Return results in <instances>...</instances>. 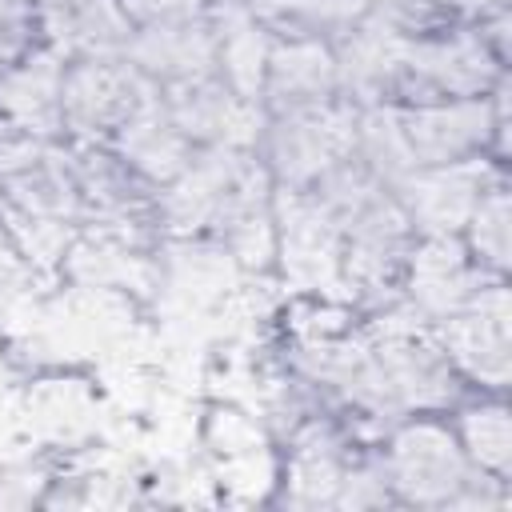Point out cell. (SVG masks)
<instances>
[{"label":"cell","mask_w":512,"mask_h":512,"mask_svg":"<svg viewBox=\"0 0 512 512\" xmlns=\"http://www.w3.org/2000/svg\"><path fill=\"white\" fill-rule=\"evenodd\" d=\"M380 460L388 468V484L396 508H428V512H460V500L480 468L464 456L448 412H416L388 424L376 440Z\"/></svg>","instance_id":"cell-1"},{"label":"cell","mask_w":512,"mask_h":512,"mask_svg":"<svg viewBox=\"0 0 512 512\" xmlns=\"http://www.w3.org/2000/svg\"><path fill=\"white\" fill-rule=\"evenodd\" d=\"M16 416L24 444L44 448L52 456H68L108 436L112 400L96 368L44 364L16 384Z\"/></svg>","instance_id":"cell-2"},{"label":"cell","mask_w":512,"mask_h":512,"mask_svg":"<svg viewBox=\"0 0 512 512\" xmlns=\"http://www.w3.org/2000/svg\"><path fill=\"white\" fill-rule=\"evenodd\" d=\"M508 76L488 96H448L400 104L416 168L496 160L508 164Z\"/></svg>","instance_id":"cell-3"},{"label":"cell","mask_w":512,"mask_h":512,"mask_svg":"<svg viewBox=\"0 0 512 512\" xmlns=\"http://www.w3.org/2000/svg\"><path fill=\"white\" fill-rule=\"evenodd\" d=\"M368 328V324H364ZM372 336V364H376V384L388 420L396 424L400 416L416 412H448L464 392V376L452 368L448 352L432 336V328H368Z\"/></svg>","instance_id":"cell-4"},{"label":"cell","mask_w":512,"mask_h":512,"mask_svg":"<svg viewBox=\"0 0 512 512\" xmlns=\"http://www.w3.org/2000/svg\"><path fill=\"white\" fill-rule=\"evenodd\" d=\"M508 76V60L480 36L476 20H452L408 36L404 92L400 104L448 100V96H488Z\"/></svg>","instance_id":"cell-5"},{"label":"cell","mask_w":512,"mask_h":512,"mask_svg":"<svg viewBox=\"0 0 512 512\" xmlns=\"http://www.w3.org/2000/svg\"><path fill=\"white\" fill-rule=\"evenodd\" d=\"M356 144V108L348 100H328L296 112H268L256 156L276 180V188H312Z\"/></svg>","instance_id":"cell-6"},{"label":"cell","mask_w":512,"mask_h":512,"mask_svg":"<svg viewBox=\"0 0 512 512\" xmlns=\"http://www.w3.org/2000/svg\"><path fill=\"white\" fill-rule=\"evenodd\" d=\"M260 156L240 148H196L188 164L152 192V224L168 236H208L240 184L256 172Z\"/></svg>","instance_id":"cell-7"},{"label":"cell","mask_w":512,"mask_h":512,"mask_svg":"<svg viewBox=\"0 0 512 512\" xmlns=\"http://www.w3.org/2000/svg\"><path fill=\"white\" fill-rule=\"evenodd\" d=\"M276 284L340 296V224L308 188H276Z\"/></svg>","instance_id":"cell-8"},{"label":"cell","mask_w":512,"mask_h":512,"mask_svg":"<svg viewBox=\"0 0 512 512\" xmlns=\"http://www.w3.org/2000/svg\"><path fill=\"white\" fill-rule=\"evenodd\" d=\"M360 436L348 428L340 412L304 416L284 440H276L280 472L272 504L280 508H336L340 476L356 452Z\"/></svg>","instance_id":"cell-9"},{"label":"cell","mask_w":512,"mask_h":512,"mask_svg":"<svg viewBox=\"0 0 512 512\" xmlns=\"http://www.w3.org/2000/svg\"><path fill=\"white\" fill-rule=\"evenodd\" d=\"M156 88L124 56H76L64 60L60 88V136L68 144H104L128 112H136Z\"/></svg>","instance_id":"cell-10"},{"label":"cell","mask_w":512,"mask_h":512,"mask_svg":"<svg viewBox=\"0 0 512 512\" xmlns=\"http://www.w3.org/2000/svg\"><path fill=\"white\" fill-rule=\"evenodd\" d=\"M468 388L508 392L512 384V292L508 280H484L464 312L432 328Z\"/></svg>","instance_id":"cell-11"},{"label":"cell","mask_w":512,"mask_h":512,"mask_svg":"<svg viewBox=\"0 0 512 512\" xmlns=\"http://www.w3.org/2000/svg\"><path fill=\"white\" fill-rule=\"evenodd\" d=\"M340 100L352 108L368 104H400L404 64H408V32L380 12H364L348 32L332 40Z\"/></svg>","instance_id":"cell-12"},{"label":"cell","mask_w":512,"mask_h":512,"mask_svg":"<svg viewBox=\"0 0 512 512\" xmlns=\"http://www.w3.org/2000/svg\"><path fill=\"white\" fill-rule=\"evenodd\" d=\"M484 276L464 252L460 236H416L404 272H400V304L424 328H440L480 292Z\"/></svg>","instance_id":"cell-13"},{"label":"cell","mask_w":512,"mask_h":512,"mask_svg":"<svg viewBox=\"0 0 512 512\" xmlns=\"http://www.w3.org/2000/svg\"><path fill=\"white\" fill-rule=\"evenodd\" d=\"M164 112L172 116V124L188 136L192 148H240V152H256L260 132H264V104L240 96L236 88H228L220 76H204L192 84H176L160 92Z\"/></svg>","instance_id":"cell-14"},{"label":"cell","mask_w":512,"mask_h":512,"mask_svg":"<svg viewBox=\"0 0 512 512\" xmlns=\"http://www.w3.org/2000/svg\"><path fill=\"white\" fill-rule=\"evenodd\" d=\"M500 176H508V164L496 160L416 168L396 188V200L416 236H460L488 184H496Z\"/></svg>","instance_id":"cell-15"},{"label":"cell","mask_w":512,"mask_h":512,"mask_svg":"<svg viewBox=\"0 0 512 512\" xmlns=\"http://www.w3.org/2000/svg\"><path fill=\"white\" fill-rule=\"evenodd\" d=\"M124 60L156 92L216 76V40H212L208 12L196 16V20H172V24L136 28L132 40H128Z\"/></svg>","instance_id":"cell-16"},{"label":"cell","mask_w":512,"mask_h":512,"mask_svg":"<svg viewBox=\"0 0 512 512\" xmlns=\"http://www.w3.org/2000/svg\"><path fill=\"white\" fill-rule=\"evenodd\" d=\"M60 88H64V56L44 44L4 64L0 68V132L64 140Z\"/></svg>","instance_id":"cell-17"},{"label":"cell","mask_w":512,"mask_h":512,"mask_svg":"<svg viewBox=\"0 0 512 512\" xmlns=\"http://www.w3.org/2000/svg\"><path fill=\"white\" fill-rule=\"evenodd\" d=\"M328 100H340L332 44L316 36H276L260 84L264 112H296Z\"/></svg>","instance_id":"cell-18"},{"label":"cell","mask_w":512,"mask_h":512,"mask_svg":"<svg viewBox=\"0 0 512 512\" xmlns=\"http://www.w3.org/2000/svg\"><path fill=\"white\" fill-rule=\"evenodd\" d=\"M40 44L76 56H124L136 24L124 16L120 0H32Z\"/></svg>","instance_id":"cell-19"},{"label":"cell","mask_w":512,"mask_h":512,"mask_svg":"<svg viewBox=\"0 0 512 512\" xmlns=\"http://www.w3.org/2000/svg\"><path fill=\"white\" fill-rule=\"evenodd\" d=\"M120 160H124V168L144 184V188H164L184 164H188V156L196 152L192 144H188V136L172 124V116L164 112V104H160V92H152L136 112H128L124 120H120V128L104 140Z\"/></svg>","instance_id":"cell-20"},{"label":"cell","mask_w":512,"mask_h":512,"mask_svg":"<svg viewBox=\"0 0 512 512\" xmlns=\"http://www.w3.org/2000/svg\"><path fill=\"white\" fill-rule=\"evenodd\" d=\"M208 24H212V40H216V76L228 88H236L240 96L260 100L264 64H268L276 32L252 12L248 0H212Z\"/></svg>","instance_id":"cell-21"},{"label":"cell","mask_w":512,"mask_h":512,"mask_svg":"<svg viewBox=\"0 0 512 512\" xmlns=\"http://www.w3.org/2000/svg\"><path fill=\"white\" fill-rule=\"evenodd\" d=\"M448 420L456 428V440L472 468L512 480V408L508 392H480L468 388L452 408Z\"/></svg>","instance_id":"cell-22"},{"label":"cell","mask_w":512,"mask_h":512,"mask_svg":"<svg viewBox=\"0 0 512 512\" xmlns=\"http://www.w3.org/2000/svg\"><path fill=\"white\" fill-rule=\"evenodd\" d=\"M352 156L384 188H392V192L416 172V160H412V148H408V136H404L400 104H368V108H356V144H352Z\"/></svg>","instance_id":"cell-23"},{"label":"cell","mask_w":512,"mask_h":512,"mask_svg":"<svg viewBox=\"0 0 512 512\" xmlns=\"http://www.w3.org/2000/svg\"><path fill=\"white\" fill-rule=\"evenodd\" d=\"M464 252L472 256V264L492 276V280H508L512 276V204H508V176H500L496 184H488V192L480 196V204L472 208L464 232H460Z\"/></svg>","instance_id":"cell-24"},{"label":"cell","mask_w":512,"mask_h":512,"mask_svg":"<svg viewBox=\"0 0 512 512\" xmlns=\"http://www.w3.org/2000/svg\"><path fill=\"white\" fill-rule=\"evenodd\" d=\"M336 508H396L392 484H388V468L380 460L376 440H360L344 476H340V492H336Z\"/></svg>","instance_id":"cell-25"},{"label":"cell","mask_w":512,"mask_h":512,"mask_svg":"<svg viewBox=\"0 0 512 512\" xmlns=\"http://www.w3.org/2000/svg\"><path fill=\"white\" fill-rule=\"evenodd\" d=\"M40 48L32 0H0V68Z\"/></svg>","instance_id":"cell-26"},{"label":"cell","mask_w":512,"mask_h":512,"mask_svg":"<svg viewBox=\"0 0 512 512\" xmlns=\"http://www.w3.org/2000/svg\"><path fill=\"white\" fill-rule=\"evenodd\" d=\"M380 16H388L392 24H400L412 36V32H424V28H440V24L464 20V0H396Z\"/></svg>","instance_id":"cell-27"},{"label":"cell","mask_w":512,"mask_h":512,"mask_svg":"<svg viewBox=\"0 0 512 512\" xmlns=\"http://www.w3.org/2000/svg\"><path fill=\"white\" fill-rule=\"evenodd\" d=\"M212 0H120L124 16L136 24V28H148V24H172V20H196L208 12Z\"/></svg>","instance_id":"cell-28"},{"label":"cell","mask_w":512,"mask_h":512,"mask_svg":"<svg viewBox=\"0 0 512 512\" xmlns=\"http://www.w3.org/2000/svg\"><path fill=\"white\" fill-rule=\"evenodd\" d=\"M512 0H464V16L476 20V16H492V12H508Z\"/></svg>","instance_id":"cell-29"},{"label":"cell","mask_w":512,"mask_h":512,"mask_svg":"<svg viewBox=\"0 0 512 512\" xmlns=\"http://www.w3.org/2000/svg\"><path fill=\"white\" fill-rule=\"evenodd\" d=\"M360 4H364L368 12H388V8L396 4V0H360Z\"/></svg>","instance_id":"cell-30"}]
</instances>
